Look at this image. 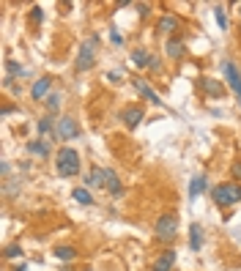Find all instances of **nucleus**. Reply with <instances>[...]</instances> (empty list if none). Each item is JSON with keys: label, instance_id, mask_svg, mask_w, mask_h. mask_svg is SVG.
Here are the masks:
<instances>
[{"label": "nucleus", "instance_id": "nucleus-11", "mask_svg": "<svg viewBox=\"0 0 241 271\" xmlns=\"http://www.w3.org/2000/svg\"><path fill=\"white\" fill-rule=\"evenodd\" d=\"M120 121H124V126L132 132V129L140 126V121H145V110L137 107V104H132V107H126V110L120 112Z\"/></svg>", "mask_w": 241, "mask_h": 271}, {"label": "nucleus", "instance_id": "nucleus-28", "mask_svg": "<svg viewBox=\"0 0 241 271\" xmlns=\"http://www.w3.org/2000/svg\"><path fill=\"white\" fill-rule=\"evenodd\" d=\"M28 17H30V22H36V25H38V22H44V9H42V6H33Z\"/></svg>", "mask_w": 241, "mask_h": 271}, {"label": "nucleus", "instance_id": "nucleus-33", "mask_svg": "<svg viewBox=\"0 0 241 271\" xmlns=\"http://www.w3.org/2000/svg\"><path fill=\"white\" fill-rule=\"evenodd\" d=\"M0 112H3V118H9L11 112H17V107L14 104H3V110H0Z\"/></svg>", "mask_w": 241, "mask_h": 271}, {"label": "nucleus", "instance_id": "nucleus-21", "mask_svg": "<svg viewBox=\"0 0 241 271\" xmlns=\"http://www.w3.org/2000/svg\"><path fill=\"white\" fill-rule=\"evenodd\" d=\"M85 186H88V189H104V175H102V167H99V165L91 167L88 178H85Z\"/></svg>", "mask_w": 241, "mask_h": 271}, {"label": "nucleus", "instance_id": "nucleus-7", "mask_svg": "<svg viewBox=\"0 0 241 271\" xmlns=\"http://www.w3.org/2000/svg\"><path fill=\"white\" fill-rule=\"evenodd\" d=\"M222 71H225V80L230 85V91L238 96V104H241V71L233 60H222Z\"/></svg>", "mask_w": 241, "mask_h": 271}, {"label": "nucleus", "instance_id": "nucleus-15", "mask_svg": "<svg viewBox=\"0 0 241 271\" xmlns=\"http://www.w3.org/2000/svg\"><path fill=\"white\" fill-rule=\"evenodd\" d=\"M165 55L170 58V60H181V58L186 55V47H184V42H181L178 36L167 38V44H165Z\"/></svg>", "mask_w": 241, "mask_h": 271}, {"label": "nucleus", "instance_id": "nucleus-31", "mask_svg": "<svg viewBox=\"0 0 241 271\" xmlns=\"http://www.w3.org/2000/svg\"><path fill=\"white\" fill-rule=\"evenodd\" d=\"M151 71H162V60H159L156 55H151V66H148Z\"/></svg>", "mask_w": 241, "mask_h": 271}, {"label": "nucleus", "instance_id": "nucleus-2", "mask_svg": "<svg viewBox=\"0 0 241 271\" xmlns=\"http://www.w3.org/2000/svg\"><path fill=\"white\" fill-rule=\"evenodd\" d=\"M176 236H178V214L176 211H167V214H162L156 222H153V239H156L159 244L176 241Z\"/></svg>", "mask_w": 241, "mask_h": 271}, {"label": "nucleus", "instance_id": "nucleus-35", "mask_svg": "<svg viewBox=\"0 0 241 271\" xmlns=\"http://www.w3.org/2000/svg\"><path fill=\"white\" fill-rule=\"evenodd\" d=\"M238 14H241V6H238Z\"/></svg>", "mask_w": 241, "mask_h": 271}, {"label": "nucleus", "instance_id": "nucleus-25", "mask_svg": "<svg viewBox=\"0 0 241 271\" xmlns=\"http://www.w3.org/2000/svg\"><path fill=\"white\" fill-rule=\"evenodd\" d=\"M22 255H25V249L19 247V244H9V247L3 249V257H6V260H19Z\"/></svg>", "mask_w": 241, "mask_h": 271}, {"label": "nucleus", "instance_id": "nucleus-12", "mask_svg": "<svg viewBox=\"0 0 241 271\" xmlns=\"http://www.w3.org/2000/svg\"><path fill=\"white\" fill-rule=\"evenodd\" d=\"M178 28H181V19L176 14H162L159 22H156V36H170L173 38V33H176Z\"/></svg>", "mask_w": 241, "mask_h": 271}, {"label": "nucleus", "instance_id": "nucleus-22", "mask_svg": "<svg viewBox=\"0 0 241 271\" xmlns=\"http://www.w3.org/2000/svg\"><path fill=\"white\" fill-rule=\"evenodd\" d=\"M203 227L200 225H192L189 227V249L192 252H200V249H203Z\"/></svg>", "mask_w": 241, "mask_h": 271}, {"label": "nucleus", "instance_id": "nucleus-20", "mask_svg": "<svg viewBox=\"0 0 241 271\" xmlns=\"http://www.w3.org/2000/svg\"><path fill=\"white\" fill-rule=\"evenodd\" d=\"M71 198H74L79 206H88V208L96 206V200H93V195H91L88 186H74V189H71Z\"/></svg>", "mask_w": 241, "mask_h": 271}, {"label": "nucleus", "instance_id": "nucleus-23", "mask_svg": "<svg viewBox=\"0 0 241 271\" xmlns=\"http://www.w3.org/2000/svg\"><path fill=\"white\" fill-rule=\"evenodd\" d=\"M60 104H63V93L60 91H52L50 96H47V101H44V107H47V112H58L60 110Z\"/></svg>", "mask_w": 241, "mask_h": 271}, {"label": "nucleus", "instance_id": "nucleus-17", "mask_svg": "<svg viewBox=\"0 0 241 271\" xmlns=\"http://www.w3.org/2000/svg\"><path fill=\"white\" fill-rule=\"evenodd\" d=\"M3 66H6V77H11L14 83H17V80H22V77H28V69H25L22 63H17L14 58H6Z\"/></svg>", "mask_w": 241, "mask_h": 271}, {"label": "nucleus", "instance_id": "nucleus-3", "mask_svg": "<svg viewBox=\"0 0 241 271\" xmlns=\"http://www.w3.org/2000/svg\"><path fill=\"white\" fill-rule=\"evenodd\" d=\"M211 192V200L217 203L219 208H230L233 203L241 200V184H236V181H225V184H217L209 189Z\"/></svg>", "mask_w": 241, "mask_h": 271}, {"label": "nucleus", "instance_id": "nucleus-29", "mask_svg": "<svg viewBox=\"0 0 241 271\" xmlns=\"http://www.w3.org/2000/svg\"><path fill=\"white\" fill-rule=\"evenodd\" d=\"M110 42L115 44V47H120V44H124V33H120L118 28H112V30H110Z\"/></svg>", "mask_w": 241, "mask_h": 271}, {"label": "nucleus", "instance_id": "nucleus-19", "mask_svg": "<svg viewBox=\"0 0 241 271\" xmlns=\"http://www.w3.org/2000/svg\"><path fill=\"white\" fill-rule=\"evenodd\" d=\"M58 257L60 263H71V260H77V247H71V244H60V247H55V252H52Z\"/></svg>", "mask_w": 241, "mask_h": 271}, {"label": "nucleus", "instance_id": "nucleus-26", "mask_svg": "<svg viewBox=\"0 0 241 271\" xmlns=\"http://www.w3.org/2000/svg\"><path fill=\"white\" fill-rule=\"evenodd\" d=\"M214 19H217L219 30H227V14H225V6H217V9H214Z\"/></svg>", "mask_w": 241, "mask_h": 271}, {"label": "nucleus", "instance_id": "nucleus-9", "mask_svg": "<svg viewBox=\"0 0 241 271\" xmlns=\"http://www.w3.org/2000/svg\"><path fill=\"white\" fill-rule=\"evenodd\" d=\"M176 260H178L176 249H162V252L151 260V271H173Z\"/></svg>", "mask_w": 241, "mask_h": 271}, {"label": "nucleus", "instance_id": "nucleus-24", "mask_svg": "<svg viewBox=\"0 0 241 271\" xmlns=\"http://www.w3.org/2000/svg\"><path fill=\"white\" fill-rule=\"evenodd\" d=\"M132 63L140 66V69H148V66H151V52H145V50H135V52H132Z\"/></svg>", "mask_w": 241, "mask_h": 271}, {"label": "nucleus", "instance_id": "nucleus-16", "mask_svg": "<svg viewBox=\"0 0 241 271\" xmlns=\"http://www.w3.org/2000/svg\"><path fill=\"white\" fill-rule=\"evenodd\" d=\"M25 148H28L30 157H38V159H47V157H50V151H52V148H50V140H44V137L30 140V143L25 145Z\"/></svg>", "mask_w": 241, "mask_h": 271}, {"label": "nucleus", "instance_id": "nucleus-18", "mask_svg": "<svg viewBox=\"0 0 241 271\" xmlns=\"http://www.w3.org/2000/svg\"><path fill=\"white\" fill-rule=\"evenodd\" d=\"M200 88H203L211 99H219V96H222V91H225L222 83H219V80H214V77H203V80H200Z\"/></svg>", "mask_w": 241, "mask_h": 271}, {"label": "nucleus", "instance_id": "nucleus-8", "mask_svg": "<svg viewBox=\"0 0 241 271\" xmlns=\"http://www.w3.org/2000/svg\"><path fill=\"white\" fill-rule=\"evenodd\" d=\"M52 83H55V80H52L50 74L38 77L36 83L30 85V99H33V101H47V96L52 93Z\"/></svg>", "mask_w": 241, "mask_h": 271}, {"label": "nucleus", "instance_id": "nucleus-6", "mask_svg": "<svg viewBox=\"0 0 241 271\" xmlns=\"http://www.w3.org/2000/svg\"><path fill=\"white\" fill-rule=\"evenodd\" d=\"M102 175H104V192L110 195V198H115V200L124 198L126 186H124V181L118 178V173L112 170V167H102Z\"/></svg>", "mask_w": 241, "mask_h": 271}, {"label": "nucleus", "instance_id": "nucleus-10", "mask_svg": "<svg viewBox=\"0 0 241 271\" xmlns=\"http://www.w3.org/2000/svg\"><path fill=\"white\" fill-rule=\"evenodd\" d=\"M132 85H135V91H137V93H140V96H143V99H148L153 107H162V104H165V101L159 99V93L153 91V88H151L148 83H145L143 77H135V80H132Z\"/></svg>", "mask_w": 241, "mask_h": 271}, {"label": "nucleus", "instance_id": "nucleus-4", "mask_svg": "<svg viewBox=\"0 0 241 271\" xmlns=\"http://www.w3.org/2000/svg\"><path fill=\"white\" fill-rule=\"evenodd\" d=\"M96 47H99V36H96V33H91L88 42H83V44H79V50H77V60H74L77 71L93 69V63H96Z\"/></svg>", "mask_w": 241, "mask_h": 271}, {"label": "nucleus", "instance_id": "nucleus-14", "mask_svg": "<svg viewBox=\"0 0 241 271\" xmlns=\"http://www.w3.org/2000/svg\"><path fill=\"white\" fill-rule=\"evenodd\" d=\"M55 121L58 118H52V115H42V118L36 121V132L42 134L44 140H55Z\"/></svg>", "mask_w": 241, "mask_h": 271}, {"label": "nucleus", "instance_id": "nucleus-1", "mask_svg": "<svg viewBox=\"0 0 241 271\" xmlns=\"http://www.w3.org/2000/svg\"><path fill=\"white\" fill-rule=\"evenodd\" d=\"M55 173L60 178H74V175L83 173V159L74 148L69 145H60L58 153H55Z\"/></svg>", "mask_w": 241, "mask_h": 271}, {"label": "nucleus", "instance_id": "nucleus-27", "mask_svg": "<svg viewBox=\"0 0 241 271\" xmlns=\"http://www.w3.org/2000/svg\"><path fill=\"white\" fill-rule=\"evenodd\" d=\"M22 189V181H6V189H3V195L6 198H14V195Z\"/></svg>", "mask_w": 241, "mask_h": 271}, {"label": "nucleus", "instance_id": "nucleus-32", "mask_svg": "<svg viewBox=\"0 0 241 271\" xmlns=\"http://www.w3.org/2000/svg\"><path fill=\"white\" fill-rule=\"evenodd\" d=\"M107 77H110V83H112V85H120V83H124V77H120L118 71H110Z\"/></svg>", "mask_w": 241, "mask_h": 271}, {"label": "nucleus", "instance_id": "nucleus-5", "mask_svg": "<svg viewBox=\"0 0 241 271\" xmlns=\"http://www.w3.org/2000/svg\"><path fill=\"white\" fill-rule=\"evenodd\" d=\"M83 137V129H79V124L71 115H60V118L55 121V140H60V143H69V140H77Z\"/></svg>", "mask_w": 241, "mask_h": 271}, {"label": "nucleus", "instance_id": "nucleus-13", "mask_svg": "<svg viewBox=\"0 0 241 271\" xmlns=\"http://www.w3.org/2000/svg\"><path fill=\"white\" fill-rule=\"evenodd\" d=\"M206 189H211L209 186V175H192V181H189V189H186V195H189V200H195V198H200V195L206 192Z\"/></svg>", "mask_w": 241, "mask_h": 271}, {"label": "nucleus", "instance_id": "nucleus-34", "mask_svg": "<svg viewBox=\"0 0 241 271\" xmlns=\"http://www.w3.org/2000/svg\"><path fill=\"white\" fill-rule=\"evenodd\" d=\"M14 271H28V266H25V263H19V266H17Z\"/></svg>", "mask_w": 241, "mask_h": 271}, {"label": "nucleus", "instance_id": "nucleus-30", "mask_svg": "<svg viewBox=\"0 0 241 271\" xmlns=\"http://www.w3.org/2000/svg\"><path fill=\"white\" fill-rule=\"evenodd\" d=\"M230 175H233V178H238V181H241V159H238V162H233V165H230Z\"/></svg>", "mask_w": 241, "mask_h": 271}]
</instances>
